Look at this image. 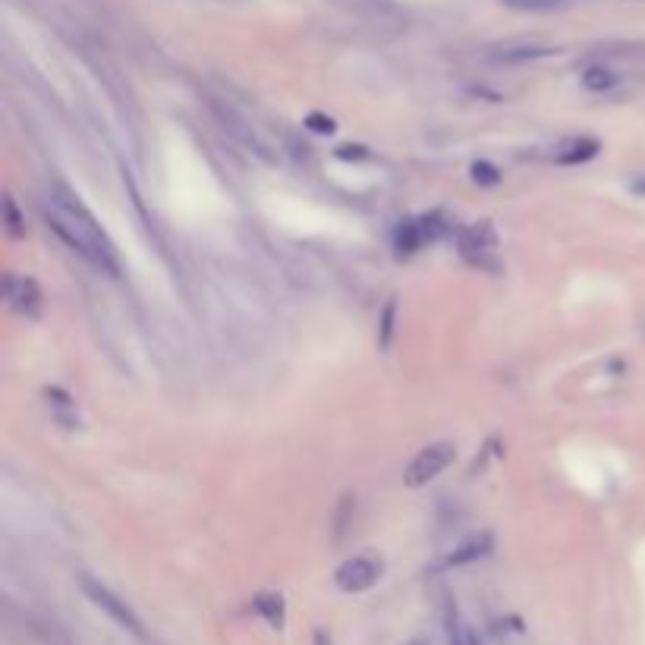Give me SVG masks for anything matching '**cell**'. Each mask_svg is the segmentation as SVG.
Masks as SVG:
<instances>
[{"instance_id": "9a60e30c", "label": "cell", "mask_w": 645, "mask_h": 645, "mask_svg": "<svg viewBox=\"0 0 645 645\" xmlns=\"http://www.w3.org/2000/svg\"><path fill=\"white\" fill-rule=\"evenodd\" d=\"M7 218H10V230H13V233L23 230V227H19V214H16V205H13V199H7Z\"/></svg>"}, {"instance_id": "30bf717a", "label": "cell", "mask_w": 645, "mask_h": 645, "mask_svg": "<svg viewBox=\"0 0 645 645\" xmlns=\"http://www.w3.org/2000/svg\"><path fill=\"white\" fill-rule=\"evenodd\" d=\"M447 642L450 645H482L479 639H476V633H472L466 623L457 617V611H450L447 614Z\"/></svg>"}, {"instance_id": "5bb4252c", "label": "cell", "mask_w": 645, "mask_h": 645, "mask_svg": "<svg viewBox=\"0 0 645 645\" xmlns=\"http://www.w3.org/2000/svg\"><path fill=\"white\" fill-rule=\"evenodd\" d=\"M472 170H476V180L482 177L485 183H498V177H494V170H491V167H485V164H476Z\"/></svg>"}, {"instance_id": "7c38bea8", "label": "cell", "mask_w": 645, "mask_h": 645, "mask_svg": "<svg viewBox=\"0 0 645 645\" xmlns=\"http://www.w3.org/2000/svg\"><path fill=\"white\" fill-rule=\"evenodd\" d=\"M258 611H262L274 627H281V620H284V605H281V595H262L255 601Z\"/></svg>"}, {"instance_id": "5b68a950", "label": "cell", "mask_w": 645, "mask_h": 645, "mask_svg": "<svg viewBox=\"0 0 645 645\" xmlns=\"http://www.w3.org/2000/svg\"><path fill=\"white\" fill-rule=\"evenodd\" d=\"M378 576H381V564L375 561V557L356 554V557H350V561H343L337 567V586L343 592H365V589H372L378 583Z\"/></svg>"}, {"instance_id": "277c9868", "label": "cell", "mask_w": 645, "mask_h": 645, "mask_svg": "<svg viewBox=\"0 0 645 645\" xmlns=\"http://www.w3.org/2000/svg\"><path fill=\"white\" fill-rule=\"evenodd\" d=\"M4 293H7V303L13 306V312L26 315V318H41V309H45V293H41L38 281H32V277H26V274H7Z\"/></svg>"}, {"instance_id": "2e32d148", "label": "cell", "mask_w": 645, "mask_h": 645, "mask_svg": "<svg viewBox=\"0 0 645 645\" xmlns=\"http://www.w3.org/2000/svg\"><path fill=\"white\" fill-rule=\"evenodd\" d=\"M312 129H318V133H331L334 123H331V120H325V117H312Z\"/></svg>"}, {"instance_id": "52a82bcc", "label": "cell", "mask_w": 645, "mask_h": 645, "mask_svg": "<svg viewBox=\"0 0 645 645\" xmlns=\"http://www.w3.org/2000/svg\"><path fill=\"white\" fill-rule=\"evenodd\" d=\"M598 152V142L595 139H570L554 152L557 164H579V161H589Z\"/></svg>"}, {"instance_id": "4fadbf2b", "label": "cell", "mask_w": 645, "mask_h": 645, "mask_svg": "<svg viewBox=\"0 0 645 645\" xmlns=\"http://www.w3.org/2000/svg\"><path fill=\"white\" fill-rule=\"evenodd\" d=\"M394 312H397V306L394 303H387V309H384V325H381V343L387 347L391 343V328H394Z\"/></svg>"}, {"instance_id": "8992f818", "label": "cell", "mask_w": 645, "mask_h": 645, "mask_svg": "<svg viewBox=\"0 0 645 645\" xmlns=\"http://www.w3.org/2000/svg\"><path fill=\"white\" fill-rule=\"evenodd\" d=\"M557 54V48L551 45H535V41H523V45H501L494 51V57L504 60V63H526V60H542Z\"/></svg>"}, {"instance_id": "6da1fadb", "label": "cell", "mask_w": 645, "mask_h": 645, "mask_svg": "<svg viewBox=\"0 0 645 645\" xmlns=\"http://www.w3.org/2000/svg\"><path fill=\"white\" fill-rule=\"evenodd\" d=\"M41 208H45V218H48L51 230L70 249H76L85 262H92L95 268H101L107 274L120 271L117 249L111 243V236H107V230L98 224L95 214L82 205V199L73 189L54 186L45 196V202H41Z\"/></svg>"}, {"instance_id": "9c48e42d", "label": "cell", "mask_w": 645, "mask_h": 645, "mask_svg": "<svg viewBox=\"0 0 645 645\" xmlns=\"http://www.w3.org/2000/svg\"><path fill=\"white\" fill-rule=\"evenodd\" d=\"M504 4L520 13H557V10H567L573 0H504Z\"/></svg>"}, {"instance_id": "3957f363", "label": "cell", "mask_w": 645, "mask_h": 645, "mask_svg": "<svg viewBox=\"0 0 645 645\" xmlns=\"http://www.w3.org/2000/svg\"><path fill=\"white\" fill-rule=\"evenodd\" d=\"M82 592L92 598V605L95 608H101L107 617H111L114 623H120L123 630H129L133 636H142V623H139V617L129 611V605L126 601H120L111 589L107 586H101V583H95V579H89V576H82Z\"/></svg>"}, {"instance_id": "ba28073f", "label": "cell", "mask_w": 645, "mask_h": 645, "mask_svg": "<svg viewBox=\"0 0 645 645\" xmlns=\"http://www.w3.org/2000/svg\"><path fill=\"white\" fill-rule=\"evenodd\" d=\"M488 548H491V535H485V532L482 535H472L466 545H460L454 554L447 557V564L457 567V564H466V561H476V557L488 554Z\"/></svg>"}, {"instance_id": "8fae6325", "label": "cell", "mask_w": 645, "mask_h": 645, "mask_svg": "<svg viewBox=\"0 0 645 645\" xmlns=\"http://www.w3.org/2000/svg\"><path fill=\"white\" fill-rule=\"evenodd\" d=\"M583 85L589 92H608L617 85V73H611L608 67H589L583 73Z\"/></svg>"}, {"instance_id": "7a4b0ae2", "label": "cell", "mask_w": 645, "mask_h": 645, "mask_svg": "<svg viewBox=\"0 0 645 645\" xmlns=\"http://www.w3.org/2000/svg\"><path fill=\"white\" fill-rule=\"evenodd\" d=\"M454 457H457L454 444H447V441H441V444H428L425 450H419V454L413 457V463L406 466L403 482L410 485V488L428 485L432 479H438L450 463H454Z\"/></svg>"}]
</instances>
